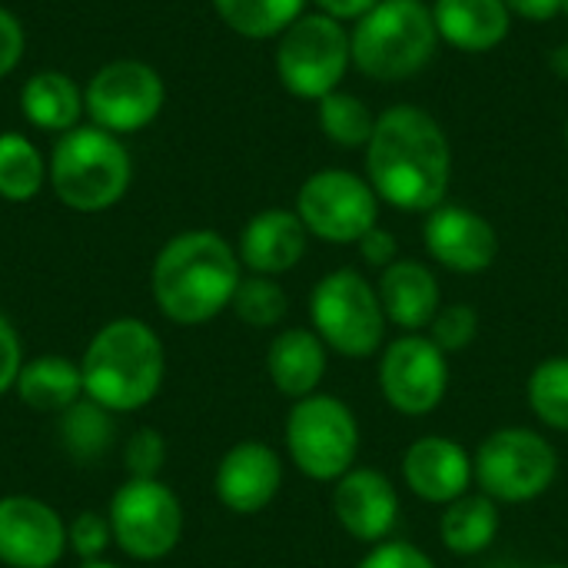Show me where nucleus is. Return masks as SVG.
I'll return each instance as SVG.
<instances>
[{"instance_id": "40", "label": "nucleus", "mask_w": 568, "mask_h": 568, "mask_svg": "<svg viewBox=\"0 0 568 568\" xmlns=\"http://www.w3.org/2000/svg\"><path fill=\"white\" fill-rule=\"evenodd\" d=\"M506 7H509L516 17H523V20H536V23L552 20V17H559V13H562V0H506Z\"/></svg>"}, {"instance_id": "27", "label": "nucleus", "mask_w": 568, "mask_h": 568, "mask_svg": "<svg viewBox=\"0 0 568 568\" xmlns=\"http://www.w3.org/2000/svg\"><path fill=\"white\" fill-rule=\"evenodd\" d=\"M220 20L250 40L280 37L306 10V0H213Z\"/></svg>"}, {"instance_id": "45", "label": "nucleus", "mask_w": 568, "mask_h": 568, "mask_svg": "<svg viewBox=\"0 0 568 568\" xmlns=\"http://www.w3.org/2000/svg\"><path fill=\"white\" fill-rule=\"evenodd\" d=\"M566 146H568V123H566Z\"/></svg>"}, {"instance_id": "7", "label": "nucleus", "mask_w": 568, "mask_h": 568, "mask_svg": "<svg viewBox=\"0 0 568 568\" xmlns=\"http://www.w3.org/2000/svg\"><path fill=\"white\" fill-rule=\"evenodd\" d=\"M353 67L349 30L326 13H303L276 43V77L300 100H323L339 90Z\"/></svg>"}, {"instance_id": "3", "label": "nucleus", "mask_w": 568, "mask_h": 568, "mask_svg": "<svg viewBox=\"0 0 568 568\" xmlns=\"http://www.w3.org/2000/svg\"><path fill=\"white\" fill-rule=\"evenodd\" d=\"M83 396L110 413H133L156 399L166 356L156 329L143 320L120 316L93 333L80 359Z\"/></svg>"}, {"instance_id": "23", "label": "nucleus", "mask_w": 568, "mask_h": 568, "mask_svg": "<svg viewBox=\"0 0 568 568\" xmlns=\"http://www.w3.org/2000/svg\"><path fill=\"white\" fill-rule=\"evenodd\" d=\"M13 393L33 413H63L77 399H83L80 363L67 356H33L20 366Z\"/></svg>"}, {"instance_id": "30", "label": "nucleus", "mask_w": 568, "mask_h": 568, "mask_svg": "<svg viewBox=\"0 0 568 568\" xmlns=\"http://www.w3.org/2000/svg\"><path fill=\"white\" fill-rule=\"evenodd\" d=\"M529 409L549 429L568 433V356H552L539 363L526 386Z\"/></svg>"}, {"instance_id": "24", "label": "nucleus", "mask_w": 568, "mask_h": 568, "mask_svg": "<svg viewBox=\"0 0 568 568\" xmlns=\"http://www.w3.org/2000/svg\"><path fill=\"white\" fill-rule=\"evenodd\" d=\"M83 90L63 70H40L20 87V113L47 133H67L83 113Z\"/></svg>"}, {"instance_id": "5", "label": "nucleus", "mask_w": 568, "mask_h": 568, "mask_svg": "<svg viewBox=\"0 0 568 568\" xmlns=\"http://www.w3.org/2000/svg\"><path fill=\"white\" fill-rule=\"evenodd\" d=\"M47 176L63 206L77 213H100L126 196L133 163L113 133L100 126H73L60 133L47 163Z\"/></svg>"}, {"instance_id": "32", "label": "nucleus", "mask_w": 568, "mask_h": 568, "mask_svg": "<svg viewBox=\"0 0 568 568\" xmlns=\"http://www.w3.org/2000/svg\"><path fill=\"white\" fill-rule=\"evenodd\" d=\"M476 336H479V313L469 303L439 306L436 320L429 323V339L443 353H463V349L473 346Z\"/></svg>"}, {"instance_id": "4", "label": "nucleus", "mask_w": 568, "mask_h": 568, "mask_svg": "<svg viewBox=\"0 0 568 568\" xmlns=\"http://www.w3.org/2000/svg\"><path fill=\"white\" fill-rule=\"evenodd\" d=\"M353 63L363 77L399 83L429 67L439 47L433 7L423 0H379L349 30Z\"/></svg>"}, {"instance_id": "9", "label": "nucleus", "mask_w": 568, "mask_h": 568, "mask_svg": "<svg viewBox=\"0 0 568 568\" xmlns=\"http://www.w3.org/2000/svg\"><path fill=\"white\" fill-rule=\"evenodd\" d=\"M479 489L496 503H532L549 493L559 476V456L546 436L526 426L496 429L473 456Z\"/></svg>"}, {"instance_id": "34", "label": "nucleus", "mask_w": 568, "mask_h": 568, "mask_svg": "<svg viewBox=\"0 0 568 568\" xmlns=\"http://www.w3.org/2000/svg\"><path fill=\"white\" fill-rule=\"evenodd\" d=\"M163 463H166V443L156 429L143 426L126 439L123 466H126L130 479H156Z\"/></svg>"}, {"instance_id": "6", "label": "nucleus", "mask_w": 568, "mask_h": 568, "mask_svg": "<svg viewBox=\"0 0 568 568\" xmlns=\"http://www.w3.org/2000/svg\"><path fill=\"white\" fill-rule=\"evenodd\" d=\"M310 316L326 349L346 359H369L383 346L386 313L379 293L353 266L333 270L316 283L310 296Z\"/></svg>"}, {"instance_id": "36", "label": "nucleus", "mask_w": 568, "mask_h": 568, "mask_svg": "<svg viewBox=\"0 0 568 568\" xmlns=\"http://www.w3.org/2000/svg\"><path fill=\"white\" fill-rule=\"evenodd\" d=\"M20 366H23V346H20V336L13 329V323L0 313V396L13 389L17 376H20Z\"/></svg>"}, {"instance_id": "28", "label": "nucleus", "mask_w": 568, "mask_h": 568, "mask_svg": "<svg viewBox=\"0 0 568 568\" xmlns=\"http://www.w3.org/2000/svg\"><path fill=\"white\" fill-rule=\"evenodd\" d=\"M47 183V160L23 133H0V196L10 203L33 200Z\"/></svg>"}, {"instance_id": "41", "label": "nucleus", "mask_w": 568, "mask_h": 568, "mask_svg": "<svg viewBox=\"0 0 568 568\" xmlns=\"http://www.w3.org/2000/svg\"><path fill=\"white\" fill-rule=\"evenodd\" d=\"M552 70H556L562 80H568V43L556 47V53H552Z\"/></svg>"}, {"instance_id": "20", "label": "nucleus", "mask_w": 568, "mask_h": 568, "mask_svg": "<svg viewBox=\"0 0 568 568\" xmlns=\"http://www.w3.org/2000/svg\"><path fill=\"white\" fill-rule=\"evenodd\" d=\"M386 323L406 329V333H419L429 329V323L439 313V280L436 273L419 263V260H396L393 266L383 270L379 283H376Z\"/></svg>"}, {"instance_id": "43", "label": "nucleus", "mask_w": 568, "mask_h": 568, "mask_svg": "<svg viewBox=\"0 0 568 568\" xmlns=\"http://www.w3.org/2000/svg\"><path fill=\"white\" fill-rule=\"evenodd\" d=\"M562 13H566V17H568V0H562Z\"/></svg>"}, {"instance_id": "37", "label": "nucleus", "mask_w": 568, "mask_h": 568, "mask_svg": "<svg viewBox=\"0 0 568 568\" xmlns=\"http://www.w3.org/2000/svg\"><path fill=\"white\" fill-rule=\"evenodd\" d=\"M20 57H23V27L7 7H0V80L20 63Z\"/></svg>"}, {"instance_id": "8", "label": "nucleus", "mask_w": 568, "mask_h": 568, "mask_svg": "<svg viewBox=\"0 0 568 568\" xmlns=\"http://www.w3.org/2000/svg\"><path fill=\"white\" fill-rule=\"evenodd\" d=\"M286 449L303 476L316 483H336L356 463L359 423L343 399L313 393L296 399L286 416Z\"/></svg>"}, {"instance_id": "15", "label": "nucleus", "mask_w": 568, "mask_h": 568, "mask_svg": "<svg viewBox=\"0 0 568 568\" xmlns=\"http://www.w3.org/2000/svg\"><path fill=\"white\" fill-rule=\"evenodd\" d=\"M423 243L426 253L449 273L476 276L486 273L499 256V236L496 226L479 216L469 206L443 203L426 213L423 223Z\"/></svg>"}, {"instance_id": "12", "label": "nucleus", "mask_w": 568, "mask_h": 568, "mask_svg": "<svg viewBox=\"0 0 568 568\" xmlns=\"http://www.w3.org/2000/svg\"><path fill=\"white\" fill-rule=\"evenodd\" d=\"M163 100V80L143 60H113L100 67L83 90V106L93 126L113 136L150 126L160 116Z\"/></svg>"}, {"instance_id": "22", "label": "nucleus", "mask_w": 568, "mask_h": 568, "mask_svg": "<svg viewBox=\"0 0 568 568\" xmlns=\"http://www.w3.org/2000/svg\"><path fill=\"white\" fill-rule=\"evenodd\" d=\"M266 373L283 396L306 399L326 376V343L316 329H283L266 349Z\"/></svg>"}, {"instance_id": "44", "label": "nucleus", "mask_w": 568, "mask_h": 568, "mask_svg": "<svg viewBox=\"0 0 568 568\" xmlns=\"http://www.w3.org/2000/svg\"><path fill=\"white\" fill-rule=\"evenodd\" d=\"M542 568H568V566H542Z\"/></svg>"}, {"instance_id": "39", "label": "nucleus", "mask_w": 568, "mask_h": 568, "mask_svg": "<svg viewBox=\"0 0 568 568\" xmlns=\"http://www.w3.org/2000/svg\"><path fill=\"white\" fill-rule=\"evenodd\" d=\"M313 3L320 7V13L346 23V20H363L379 0H313Z\"/></svg>"}, {"instance_id": "19", "label": "nucleus", "mask_w": 568, "mask_h": 568, "mask_svg": "<svg viewBox=\"0 0 568 568\" xmlns=\"http://www.w3.org/2000/svg\"><path fill=\"white\" fill-rule=\"evenodd\" d=\"M306 243L310 233L296 210H263L243 226L236 256L256 276H280L306 256Z\"/></svg>"}, {"instance_id": "2", "label": "nucleus", "mask_w": 568, "mask_h": 568, "mask_svg": "<svg viewBox=\"0 0 568 568\" xmlns=\"http://www.w3.org/2000/svg\"><path fill=\"white\" fill-rule=\"evenodd\" d=\"M243 280L236 250L213 230H186L173 236L153 260L150 286L160 313L180 326L216 320Z\"/></svg>"}, {"instance_id": "33", "label": "nucleus", "mask_w": 568, "mask_h": 568, "mask_svg": "<svg viewBox=\"0 0 568 568\" xmlns=\"http://www.w3.org/2000/svg\"><path fill=\"white\" fill-rule=\"evenodd\" d=\"M113 542V532H110V519L87 509L80 513L70 526H67V549L73 556H80L83 562H97L103 559L106 546Z\"/></svg>"}, {"instance_id": "13", "label": "nucleus", "mask_w": 568, "mask_h": 568, "mask_svg": "<svg viewBox=\"0 0 568 568\" xmlns=\"http://www.w3.org/2000/svg\"><path fill=\"white\" fill-rule=\"evenodd\" d=\"M379 389L399 416H429L449 389L446 353L423 333L393 339L379 359Z\"/></svg>"}, {"instance_id": "31", "label": "nucleus", "mask_w": 568, "mask_h": 568, "mask_svg": "<svg viewBox=\"0 0 568 568\" xmlns=\"http://www.w3.org/2000/svg\"><path fill=\"white\" fill-rule=\"evenodd\" d=\"M233 313L253 326V329H273L276 323H283L290 300L283 293V286L273 276H243L236 293H233Z\"/></svg>"}, {"instance_id": "16", "label": "nucleus", "mask_w": 568, "mask_h": 568, "mask_svg": "<svg viewBox=\"0 0 568 568\" xmlns=\"http://www.w3.org/2000/svg\"><path fill=\"white\" fill-rule=\"evenodd\" d=\"M333 516L356 542L379 546L389 539L399 519V493L376 469H349L336 479L333 489Z\"/></svg>"}, {"instance_id": "42", "label": "nucleus", "mask_w": 568, "mask_h": 568, "mask_svg": "<svg viewBox=\"0 0 568 568\" xmlns=\"http://www.w3.org/2000/svg\"><path fill=\"white\" fill-rule=\"evenodd\" d=\"M80 568H120V566H113V562H103V559H97V562H83Z\"/></svg>"}, {"instance_id": "25", "label": "nucleus", "mask_w": 568, "mask_h": 568, "mask_svg": "<svg viewBox=\"0 0 568 568\" xmlns=\"http://www.w3.org/2000/svg\"><path fill=\"white\" fill-rule=\"evenodd\" d=\"M499 536V503L486 493L459 496L439 519V539L453 556H479Z\"/></svg>"}, {"instance_id": "10", "label": "nucleus", "mask_w": 568, "mask_h": 568, "mask_svg": "<svg viewBox=\"0 0 568 568\" xmlns=\"http://www.w3.org/2000/svg\"><path fill=\"white\" fill-rule=\"evenodd\" d=\"M106 519L120 552L136 562L170 556L183 536V506L160 479H126L113 493Z\"/></svg>"}, {"instance_id": "14", "label": "nucleus", "mask_w": 568, "mask_h": 568, "mask_svg": "<svg viewBox=\"0 0 568 568\" xmlns=\"http://www.w3.org/2000/svg\"><path fill=\"white\" fill-rule=\"evenodd\" d=\"M67 552L60 513L33 496L0 499V562L7 568H53Z\"/></svg>"}, {"instance_id": "17", "label": "nucleus", "mask_w": 568, "mask_h": 568, "mask_svg": "<svg viewBox=\"0 0 568 568\" xmlns=\"http://www.w3.org/2000/svg\"><path fill=\"white\" fill-rule=\"evenodd\" d=\"M283 486V463L266 443H236L216 466V499L236 516L263 513Z\"/></svg>"}, {"instance_id": "26", "label": "nucleus", "mask_w": 568, "mask_h": 568, "mask_svg": "<svg viewBox=\"0 0 568 568\" xmlns=\"http://www.w3.org/2000/svg\"><path fill=\"white\" fill-rule=\"evenodd\" d=\"M113 436H116L113 413L87 396L60 413V443L67 456L77 463H97L100 456H106Z\"/></svg>"}, {"instance_id": "21", "label": "nucleus", "mask_w": 568, "mask_h": 568, "mask_svg": "<svg viewBox=\"0 0 568 568\" xmlns=\"http://www.w3.org/2000/svg\"><path fill=\"white\" fill-rule=\"evenodd\" d=\"M433 20L439 40L466 53L496 50L513 27V10L506 0H436Z\"/></svg>"}, {"instance_id": "35", "label": "nucleus", "mask_w": 568, "mask_h": 568, "mask_svg": "<svg viewBox=\"0 0 568 568\" xmlns=\"http://www.w3.org/2000/svg\"><path fill=\"white\" fill-rule=\"evenodd\" d=\"M359 568H436V562L413 542H379L369 549Z\"/></svg>"}, {"instance_id": "1", "label": "nucleus", "mask_w": 568, "mask_h": 568, "mask_svg": "<svg viewBox=\"0 0 568 568\" xmlns=\"http://www.w3.org/2000/svg\"><path fill=\"white\" fill-rule=\"evenodd\" d=\"M366 180L396 210L429 213L443 206L453 180V150L436 116L413 103L383 110L366 143Z\"/></svg>"}, {"instance_id": "11", "label": "nucleus", "mask_w": 568, "mask_h": 568, "mask_svg": "<svg viewBox=\"0 0 568 568\" xmlns=\"http://www.w3.org/2000/svg\"><path fill=\"white\" fill-rule=\"evenodd\" d=\"M379 203L366 176L353 170H320L300 186L296 216L310 236L346 246L379 226Z\"/></svg>"}, {"instance_id": "29", "label": "nucleus", "mask_w": 568, "mask_h": 568, "mask_svg": "<svg viewBox=\"0 0 568 568\" xmlns=\"http://www.w3.org/2000/svg\"><path fill=\"white\" fill-rule=\"evenodd\" d=\"M316 113H320V130L326 133V140H333L336 146H346V150L366 146L376 130L373 110L356 93L333 90L329 97H323L316 103Z\"/></svg>"}, {"instance_id": "38", "label": "nucleus", "mask_w": 568, "mask_h": 568, "mask_svg": "<svg viewBox=\"0 0 568 568\" xmlns=\"http://www.w3.org/2000/svg\"><path fill=\"white\" fill-rule=\"evenodd\" d=\"M359 253H363V260L373 266V270H386V266H393L396 263V253H399V243H396V236L389 233V230H383V226H373L359 243Z\"/></svg>"}, {"instance_id": "18", "label": "nucleus", "mask_w": 568, "mask_h": 568, "mask_svg": "<svg viewBox=\"0 0 568 568\" xmlns=\"http://www.w3.org/2000/svg\"><path fill=\"white\" fill-rule=\"evenodd\" d=\"M403 479L416 499L449 506L476 479L473 456L449 436H423L403 453Z\"/></svg>"}]
</instances>
